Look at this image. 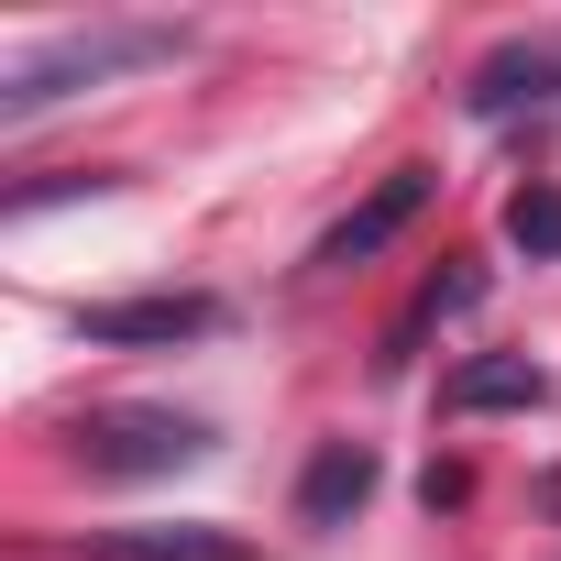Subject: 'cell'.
I'll return each mask as SVG.
<instances>
[{
    "label": "cell",
    "mask_w": 561,
    "mask_h": 561,
    "mask_svg": "<svg viewBox=\"0 0 561 561\" xmlns=\"http://www.w3.org/2000/svg\"><path fill=\"white\" fill-rule=\"evenodd\" d=\"M154 56H176V34H67V45H45V56H23L12 67V89H0V122H34L45 100H67V89H89V78H111V67H154Z\"/></svg>",
    "instance_id": "6da1fadb"
},
{
    "label": "cell",
    "mask_w": 561,
    "mask_h": 561,
    "mask_svg": "<svg viewBox=\"0 0 561 561\" xmlns=\"http://www.w3.org/2000/svg\"><path fill=\"white\" fill-rule=\"evenodd\" d=\"M209 451V419H187V408H100V419H78V462L89 473H176V462H198Z\"/></svg>",
    "instance_id": "7a4b0ae2"
},
{
    "label": "cell",
    "mask_w": 561,
    "mask_h": 561,
    "mask_svg": "<svg viewBox=\"0 0 561 561\" xmlns=\"http://www.w3.org/2000/svg\"><path fill=\"white\" fill-rule=\"evenodd\" d=\"M419 209H430V165H397V176H386L364 209H342V220L320 231V253H309V264H331V275H342V264H375V253H386V242H397Z\"/></svg>",
    "instance_id": "3957f363"
},
{
    "label": "cell",
    "mask_w": 561,
    "mask_h": 561,
    "mask_svg": "<svg viewBox=\"0 0 561 561\" xmlns=\"http://www.w3.org/2000/svg\"><path fill=\"white\" fill-rule=\"evenodd\" d=\"M78 331L89 342H198V331H220V309L209 298H122V309H89Z\"/></svg>",
    "instance_id": "277c9868"
},
{
    "label": "cell",
    "mask_w": 561,
    "mask_h": 561,
    "mask_svg": "<svg viewBox=\"0 0 561 561\" xmlns=\"http://www.w3.org/2000/svg\"><path fill=\"white\" fill-rule=\"evenodd\" d=\"M100 561H253V539H231L209 517H176V528H111Z\"/></svg>",
    "instance_id": "5b68a950"
},
{
    "label": "cell",
    "mask_w": 561,
    "mask_h": 561,
    "mask_svg": "<svg viewBox=\"0 0 561 561\" xmlns=\"http://www.w3.org/2000/svg\"><path fill=\"white\" fill-rule=\"evenodd\" d=\"M364 495H375V451H364V440H331V451L309 462V484H298V517L331 528V517H353Z\"/></svg>",
    "instance_id": "8992f818"
},
{
    "label": "cell",
    "mask_w": 561,
    "mask_h": 561,
    "mask_svg": "<svg viewBox=\"0 0 561 561\" xmlns=\"http://www.w3.org/2000/svg\"><path fill=\"white\" fill-rule=\"evenodd\" d=\"M473 298H484V275H473V264L430 275V287H419V309H408V320L386 331V353H375V364H386V375H408V364H419V342H430V331H440L451 309H473Z\"/></svg>",
    "instance_id": "52a82bcc"
},
{
    "label": "cell",
    "mask_w": 561,
    "mask_h": 561,
    "mask_svg": "<svg viewBox=\"0 0 561 561\" xmlns=\"http://www.w3.org/2000/svg\"><path fill=\"white\" fill-rule=\"evenodd\" d=\"M539 397H550L539 364H473V375H451V408H539Z\"/></svg>",
    "instance_id": "ba28073f"
},
{
    "label": "cell",
    "mask_w": 561,
    "mask_h": 561,
    "mask_svg": "<svg viewBox=\"0 0 561 561\" xmlns=\"http://www.w3.org/2000/svg\"><path fill=\"white\" fill-rule=\"evenodd\" d=\"M550 89H561L550 56H495V67L473 78V111H517V100H550Z\"/></svg>",
    "instance_id": "9c48e42d"
},
{
    "label": "cell",
    "mask_w": 561,
    "mask_h": 561,
    "mask_svg": "<svg viewBox=\"0 0 561 561\" xmlns=\"http://www.w3.org/2000/svg\"><path fill=\"white\" fill-rule=\"evenodd\" d=\"M506 231H517L528 253H561V187H517V198H506Z\"/></svg>",
    "instance_id": "30bf717a"
}]
</instances>
